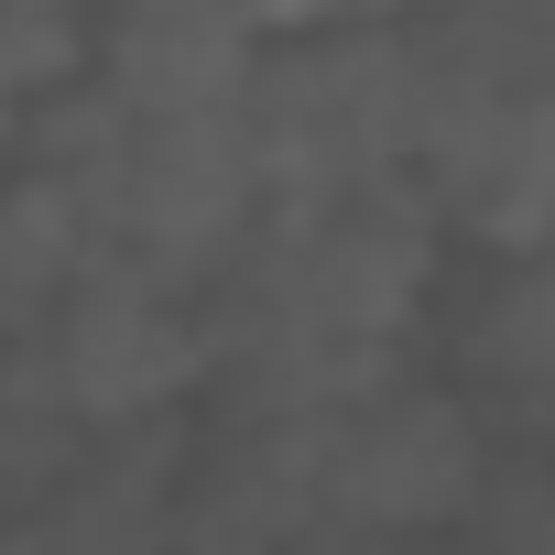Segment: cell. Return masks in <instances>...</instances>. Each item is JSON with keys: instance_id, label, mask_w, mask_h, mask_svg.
<instances>
[{"instance_id": "obj_1", "label": "cell", "mask_w": 555, "mask_h": 555, "mask_svg": "<svg viewBox=\"0 0 555 555\" xmlns=\"http://www.w3.org/2000/svg\"><path fill=\"white\" fill-rule=\"evenodd\" d=\"M240 120L261 142L272 196H338L371 175H414V131H425V55L414 23H295L272 34Z\"/></svg>"}, {"instance_id": "obj_2", "label": "cell", "mask_w": 555, "mask_h": 555, "mask_svg": "<svg viewBox=\"0 0 555 555\" xmlns=\"http://www.w3.org/2000/svg\"><path fill=\"white\" fill-rule=\"evenodd\" d=\"M272 207V175H261V142L240 109H185V120H142L109 207H99V250L175 284L196 306V284L240 250V229Z\"/></svg>"}, {"instance_id": "obj_3", "label": "cell", "mask_w": 555, "mask_h": 555, "mask_svg": "<svg viewBox=\"0 0 555 555\" xmlns=\"http://www.w3.org/2000/svg\"><path fill=\"white\" fill-rule=\"evenodd\" d=\"M55 382L77 392L88 425H131V414H185L207 392V327L175 284H153V272L131 261H88L77 284L55 295V317L34 327Z\"/></svg>"}, {"instance_id": "obj_4", "label": "cell", "mask_w": 555, "mask_h": 555, "mask_svg": "<svg viewBox=\"0 0 555 555\" xmlns=\"http://www.w3.org/2000/svg\"><path fill=\"white\" fill-rule=\"evenodd\" d=\"M490 425L479 403L436 371H392L371 403L338 414V522H382V533H457L479 512V479H490Z\"/></svg>"}, {"instance_id": "obj_5", "label": "cell", "mask_w": 555, "mask_h": 555, "mask_svg": "<svg viewBox=\"0 0 555 555\" xmlns=\"http://www.w3.org/2000/svg\"><path fill=\"white\" fill-rule=\"evenodd\" d=\"M436 371L479 403L490 447L555 457V240L490 250L436 306Z\"/></svg>"}, {"instance_id": "obj_6", "label": "cell", "mask_w": 555, "mask_h": 555, "mask_svg": "<svg viewBox=\"0 0 555 555\" xmlns=\"http://www.w3.org/2000/svg\"><path fill=\"white\" fill-rule=\"evenodd\" d=\"M185 457H196V414H131V425H99L88 457L34 501L12 512L34 555H175V490H185Z\"/></svg>"}, {"instance_id": "obj_7", "label": "cell", "mask_w": 555, "mask_h": 555, "mask_svg": "<svg viewBox=\"0 0 555 555\" xmlns=\"http://www.w3.org/2000/svg\"><path fill=\"white\" fill-rule=\"evenodd\" d=\"M261 44L272 34L250 23V0H99V77L142 120L240 109Z\"/></svg>"}, {"instance_id": "obj_8", "label": "cell", "mask_w": 555, "mask_h": 555, "mask_svg": "<svg viewBox=\"0 0 555 555\" xmlns=\"http://www.w3.org/2000/svg\"><path fill=\"white\" fill-rule=\"evenodd\" d=\"M99 261V229H88V207L66 196V185H44V175H0V349L12 338H34L44 317H55V295L77 284V272Z\"/></svg>"}, {"instance_id": "obj_9", "label": "cell", "mask_w": 555, "mask_h": 555, "mask_svg": "<svg viewBox=\"0 0 555 555\" xmlns=\"http://www.w3.org/2000/svg\"><path fill=\"white\" fill-rule=\"evenodd\" d=\"M88 414H77V392L55 382V360H44V338H12L0 349V512H34L77 457H88Z\"/></svg>"}, {"instance_id": "obj_10", "label": "cell", "mask_w": 555, "mask_h": 555, "mask_svg": "<svg viewBox=\"0 0 555 555\" xmlns=\"http://www.w3.org/2000/svg\"><path fill=\"white\" fill-rule=\"evenodd\" d=\"M88 66H99V23L77 0H0V88L12 99H55Z\"/></svg>"}, {"instance_id": "obj_11", "label": "cell", "mask_w": 555, "mask_h": 555, "mask_svg": "<svg viewBox=\"0 0 555 555\" xmlns=\"http://www.w3.org/2000/svg\"><path fill=\"white\" fill-rule=\"evenodd\" d=\"M284 555H457V533H382V522H317Z\"/></svg>"}, {"instance_id": "obj_12", "label": "cell", "mask_w": 555, "mask_h": 555, "mask_svg": "<svg viewBox=\"0 0 555 555\" xmlns=\"http://www.w3.org/2000/svg\"><path fill=\"white\" fill-rule=\"evenodd\" d=\"M436 0H317V23H414Z\"/></svg>"}, {"instance_id": "obj_13", "label": "cell", "mask_w": 555, "mask_h": 555, "mask_svg": "<svg viewBox=\"0 0 555 555\" xmlns=\"http://www.w3.org/2000/svg\"><path fill=\"white\" fill-rule=\"evenodd\" d=\"M23 109H34V99H12V88H0V175L23 164Z\"/></svg>"}]
</instances>
